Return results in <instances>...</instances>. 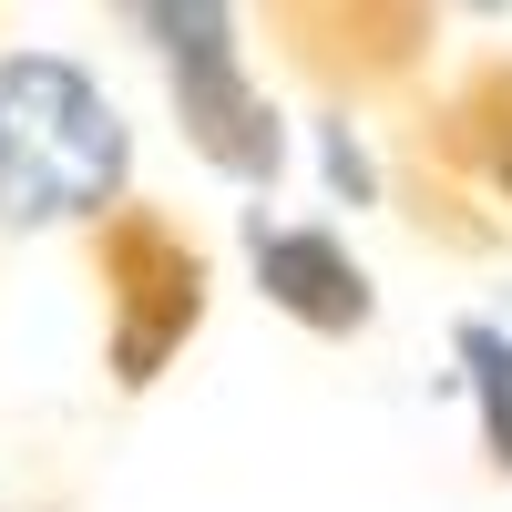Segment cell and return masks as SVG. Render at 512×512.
<instances>
[{
    "mask_svg": "<svg viewBox=\"0 0 512 512\" xmlns=\"http://www.w3.org/2000/svg\"><path fill=\"white\" fill-rule=\"evenodd\" d=\"M134 134L62 52H0V226H93L123 205Z\"/></svg>",
    "mask_w": 512,
    "mask_h": 512,
    "instance_id": "1",
    "label": "cell"
},
{
    "mask_svg": "<svg viewBox=\"0 0 512 512\" xmlns=\"http://www.w3.org/2000/svg\"><path fill=\"white\" fill-rule=\"evenodd\" d=\"M441 154L472 164L482 185L512 195V52H492V62L451 93V113H441Z\"/></svg>",
    "mask_w": 512,
    "mask_h": 512,
    "instance_id": "6",
    "label": "cell"
},
{
    "mask_svg": "<svg viewBox=\"0 0 512 512\" xmlns=\"http://www.w3.org/2000/svg\"><path fill=\"white\" fill-rule=\"evenodd\" d=\"M93 277H103V359L123 390H154L164 359L205 328V246L164 205L123 195L93 216Z\"/></svg>",
    "mask_w": 512,
    "mask_h": 512,
    "instance_id": "2",
    "label": "cell"
},
{
    "mask_svg": "<svg viewBox=\"0 0 512 512\" xmlns=\"http://www.w3.org/2000/svg\"><path fill=\"white\" fill-rule=\"evenodd\" d=\"M502 328H512V318H502Z\"/></svg>",
    "mask_w": 512,
    "mask_h": 512,
    "instance_id": "9",
    "label": "cell"
},
{
    "mask_svg": "<svg viewBox=\"0 0 512 512\" xmlns=\"http://www.w3.org/2000/svg\"><path fill=\"white\" fill-rule=\"evenodd\" d=\"M134 31H154V52L175 62V113H185V144L236 185H277L287 175V123L277 103L246 82V41L226 0H195V11H123Z\"/></svg>",
    "mask_w": 512,
    "mask_h": 512,
    "instance_id": "3",
    "label": "cell"
},
{
    "mask_svg": "<svg viewBox=\"0 0 512 512\" xmlns=\"http://www.w3.org/2000/svg\"><path fill=\"white\" fill-rule=\"evenodd\" d=\"M451 349H461V379H472V410H482V451L512 482V328L502 318H461Z\"/></svg>",
    "mask_w": 512,
    "mask_h": 512,
    "instance_id": "7",
    "label": "cell"
},
{
    "mask_svg": "<svg viewBox=\"0 0 512 512\" xmlns=\"http://www.w3.org/2000/svg\"><path fill=\"white\" fill-rule=\"evenodd\" d=\"M277 31H297V62L318 82H390L420 62L431 11H277Z\"/></svg>",
    "mask_w": 512,
    "mask_h": 512,
    "instance_id": "5",
    "label": "cell"
},
{
    "mask_svg": "<svg viewBox=\"0 0 512 512\" xmlns=\"http://www.w3.org/2000/svg\"><path fill=\"white\" fill-rule=\"evenodd\" d=\"M318 144H328V175H338V195H349V205H369V195H379V175H369V144L349 134V123H318Z\"/></svg>",
    "mask_w": 512,
    "mask_h": 512,
    "instance_id": "8",
    "label": "cell"
},
{
    "mask_svg": "<svg viewBox=\"0 0 512 512\" xmlns=\"http://www.w3.org/2000/svg\"><path fill=\"white\" fill-rule=\"evenodd\" d=\"M246 256H256V287L267 308H287L308 338H359L379 318V287L349 256L338 226H277V216H246Z\"/></svg>",
    "mask_w": 512,
    "mask_h": 512,
    "instance_id": "4",
    "label": "cell"
}]
</instances>
